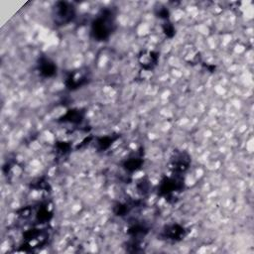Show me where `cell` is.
Listing matches in <instances>:
<instances>
[{
	"instance_id": "obj_1",
	"label": "cell",
	"mask_w": 254,
	"mask_h": 254,
	"mask_svg": "<svg viewBox=\"0 0 254 254\" xmlns=\"http://www.w3.org/2000/svg\"><path fill=\"white\" fill-rule=\"evenodd\" d=\"M116 30V15L113 9L104 8L91 22L90 35L97 42L107 41Z\"/></svg>"
},
{
	"instance_id": "obj_16",
	"label": "cell",
	"mask_w": 254,
	"mask_h": 254,
	"mask_svg": "<svg viewBox=\"0 0 254 254\" xmlns=\"http://www.w3.org/2000/svg\"><path fill=\"white\" fill-rule=\"evenodd\" d=\"M150 190V182L146 179V178H142L138 183H137V191L142 194L145 195L149 192Z\"/></svg>"
},
{
	"instance_id": "obj_10",
	"label": "cell",
	"mask_w": 254,
	"mask_h": 254,
	"mask_svg": "<svg viewBox=\"0 0 254 254\" xmlns=\"http://www.w3.org/2000/svg\"><path fill=\"white\" fill-rule=\"evenodd\" d=\"M159 53L155 51H144L138 57V61L140 65L145 70L154 69L159 62Z\"/></svg>"
},
{
	"instance_id": "obj_2",
	"label": "cell",
	"mask_w": 254,
	"mask_h": 254,
	"mask_svg": "<svg viewBox=\"0 0 254 254\" xmlns=\"http://www.w3.org/2000/svg\"><path fill=\"white\" fill-rule=\"evenodd\" d=\"M185 189V178L183 174L178 173H172L171 176L164 177L159 186H158V194L160 196H163L171 202V199H173V202H175L178 198L177 194L183 191Z\"/></svg>"
},
{
	"instance_id": "obj_6",
	"label": "cell",
	"mask_w": 254,
	"mask_h": 254,
	"mask_svg": "<svg viewBox=\"0 0 254 254\" xmlns=\"http://www.w3.org/2000/svg\"><path fill=\"white\" fill-rule=\"evenodd\" d=\"M187 234H188V229L186 227H184L179 223H172V224L165 225L162 228L159 236L161 237V239H164V240L178 242L183 240L187 236Z\"/></svg>"
},
{
	"instance_id": "obj_4",
	"label": "cell",
	"mask_w": 254,
	"mask_h": 254,
	"mask_svg": "<svg viewBox=\"0 0 254 254\" xmlns=\"http://www.w3.org/2000/svg\"><path fill=\"white\" fill-rule=\"evenodd\" d=\"M49 239V231L48 229H40V228H31L26 230L23 233L24 243L21 244V250L23 251H33L40 246L45 245Z\"/></svg>"
},
{
	"instance_id": "obj_14",
	"label": "cell",
	"mask_w": 254,
	"mask_h": 254,
	"mask_svg": "<svg viewBox=\"0 0 254 254\" xmlns=\"http://www.w3.org/2000/svg\"><path fill=\"white\" fill-rule=\"evenodd\" d=\"M120 137V135H107L96 138L95 147L98 151H105L111 147V145Z\"/></svg>"
},
{
	"instance_id": "obj_19",
	"label": "cell",
	"mask_w": 254,
	"mask_h": 254,
	"mask_svg": "<svg viewBox=\"0 0 254 254\" xmlns=\"http://www.w3.org/2000/svg\"><path fill=\"white\" fill-rule=\"evenodd\" d=\"M32 188L36 190H48L50 188V185L44 179H40L37 181V183H35V186H33Z\"/></svg>"
},
{
	"instance_id": "obj_15",
	"label": "cell",
	"mask_w": 254,
	"mask_h": 254,
	"mask_svg": "<svg viewBox=\"0 0 254 254\" xmlns=\"http://www.w3.org/2000/svg\"><path fill=\"white\" fill-rule=\"evenodd\" d=\"M57 155L63 157L65 156L70 151V145L67 142H57L55 145Z\"/></svg>"
},
{
	"instance_id": "obj_3",
	"label": "cell",
	"mask_w": 254,
	"mask_h": 254,
	"mask_svg": "<svg viewBox=\"0 0 254 254\" xmlns=\"http://www.w3.org/2000/svg\"><path fill=\"white\" fill-rule=\"evenodd\" d=\"M76 15L75 7L67 1H58L53 6L52 17L53 21L58 26H63L73 21Z\"/></svg>"
},
{
	"instance_id": "obj_5",
	"label": "cell",
	"mask_w": 254,
	"mask_h": 254,
	"mask_svg": "<svg viewBox=\"0 0 254 254\" xmlns=\"http://www.w3.org/2000/svg\"><path fill=\"white\" fill-rule=\"evenodd\" d=\"M191 163L190 155L187 151L176 150L173 152L169 161V168L172 173L184 174Z\"/></svg>"
},
{
	"instance_id": "obj_9",
	"label": "cell",
	"mask_w": 254,
	"mask_h": 254,
	"mask_svg": "<svg viewBox=\"0 0 254 254\" xmlns=\"http://www.w3.org/2000/svg\"><path fill=\"white\" fill-rule=\"evenodd\" d=\"M36 224H43L49 222L53 217V212L50 210L48 204L41 203L37 206H32L31 216Z\"/></svg>"
},
{
	"instance_id": "obj_8",
	"label": "cell",
	"mask_w": 254,
	"mask_h": 254,
	"mask_svg": "<svg viewBox=\"0 0 254 254\" xmlns=\"http://www.w3.org/2000/svg\"><path fill=\"white\" fill-rule=\"evenodd\" d=\"M89 81V76L86 71H72L64 79V85L69 90H75Z\"/></svg>"
},
{
	"instance_id": "obj_18",
	"label": "cell",
	"mask_w": 254,
	"mask_h": 254,
	"mask_svg": "<svg viewBox=\"0 0 254 254\" xmlns=\"http://www.w3.org/2000/svg\"><path fill=\"white\" fill-rule=\"evenodd\" d=\"M156 15H157V17H159L160 19H163V20H165V21H167V20H169V17H170V12H169V10L166 8V7H164V6H159L158 8H156Z\"/></svg>"
},
{
	"instance_id": "obj_17",
	"label": "cell",
	"mask_w": 254,
	"mask_h": 254,
	"mask_svg": "<svg viewBox=\"0 0 254 254\" xmlns=\"http://www.w3.org/2000/svg\"><path fill=\"white\" fill-rule=\"evenodd\" d=\"M162 30L164 32V34L168 37V38H173L176 34V30H175V27L174 25L169 21H165V23H163L162 25Z\"/></svg>"
},
{
	"instance_id": "obj_7",
	"label": "cell",
	"mask_w": 254,
	"mask_h": 254,
	"mask_svg": "<svg viewBox=\"0 0 254 254\" xmlns=\"http://www.w3.org/2000/svg\"><path fill=\"white\" fill-rule=\"evenodd\" d=\"M143 148H140L138 151H135L133 154L128 156L125 160H123L121 166L126 173L132 174L141 169L144 164V152Z\"/></svg>"
},
{
	"instance_id": "obj_12",
	"label": "cell",
	"mask_w": 254,
	"mask_h": 254,
	"mask_svg": "<svg viewBox=\"0 0 254 254\" xmlns=\"http://www.w3.org/2000/svg\"><path fill=\"white\" fill-rule=\"evenodd\" d=\"M85 116L84 109L81 108H71L68 109L63 116L59 118V122L71 123V124H80L83 121Z\"/></svg>"
},
{
	"instance_id": "obj_11",
	"label": "cell",
	"mask_w": 254,
	"mask_h": 254,
	"mask_svg": "<svg viewBox=\"0 0 254 254\" xmlns=\"http://www.w3.org/2000/svg\"><path fill=\"white\" fill-rule=\"evenodd\" d=\"M38 71L43 77H53L57 73L56 64L49 58L41 56L38 60Z\"/></svg>"
},
{
	"instance_id": "obj_13",
	"label": "cell",
	"mask_w": 254,
	"mask_h": 254,
	"mask_svg": "<svg viewBox=\"0 0 254 254\" xmlns=\"http://www.w3.org/2000/svg\"><path fill=\"white\" fill-rule=\"evenodd\" d=\"M140 201L139 200H129L124 202H118L113 207V212L117 216H125L127 215L134 207L139 206Z\"/></svg>"
}]
</instances>
